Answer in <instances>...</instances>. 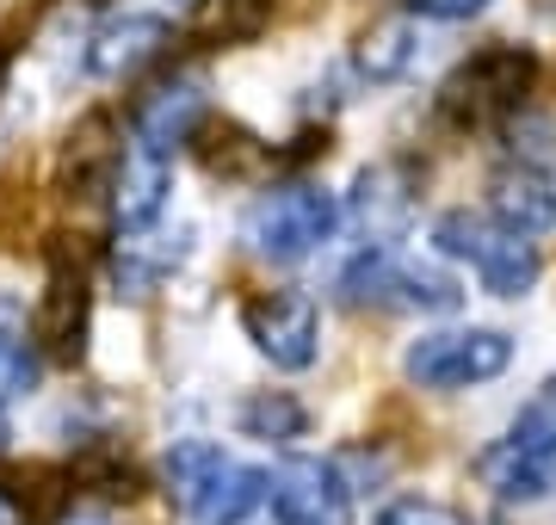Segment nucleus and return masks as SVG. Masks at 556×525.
I'll list each match as a JSON object with an SVG mask.
<instances>
[{
  "label": "nucleus",
  "instance_id": "1",
  "mask_svg": "<svg viewBox=\"0 0 556 525\" xmlns=\"http://www.w3.org/2000/svg\"><path fill=\"white\" fill-rule=\"evenodd\" d=\"M167 495L192 525H241L266 501V476L236 464L223 445L211 439H179L167 451Z\"/></svg>",
  "mask_w": 556,
  "mask_h": 525
},
{
  "label": "nucleus",
  "instance_id": "2",
  "mask_svg": "<svg viewBox=\"0 0 556 525\" xmlns=\"http://www.w3.org/2000/svg\"><path fill=\"white\" fill-rule=\"evenodd\" d=\"M334 229H340L334 192H321V185H309V180L266 185V192L241 210V242L254 247L260 260H273V266L309 260L316 247H328Z\"/></svg>",
  "mask_w": 556,
  "mask_h": 525
},
{
  "label": "nucleus",
  "instance_id": "3",
  "mask_svg": "<svg viewBox=\"0 0 556 525\" xmlns=\"http://www.w3.org/2000/svg\"><path fill=\"white\" fill-rule=\"evenodd\" d=\"M532 81H538V56L526 43H489V50H477L470 62H457L452 75H445V87H439V118L464 124V130L507 124L526 112Z\"/></svg>",
  "mask_w": 556,
  "mask_h": 525
},
{
  "label": "nucleus",
  "instance_id": "4",
  "mask_svg": "<svg viewBox=\"0 0 556 525\" xmlns=\"http://www.w3.org/2000/svg\"><path fill=\"white\" fill-rule=\"evenodd\" d=\"M433 247L445 254V260L470 266L489 297H526V291L538 284V272H544L538 242L501 229V222L482 217V210H445V217L433 222Z\"/></svg>",
  "mask_w": 556,
  "mask_h": 525
},
{
  "label": "nucleus",
  "instance_id": "5",
  "mask_svg": "<svg viewBox=\"0 0 556 525\" xmlns=\"http://www.w3.org/2000/svg\"><path fill=\"white\" fill-rule=\"evenodd\" d=\"M340 297L346 304H378V309H445L464 304V284L433 260H408L396 247H365L346 272H340Z\"/></svg>",
  "mask_w": 556,
  "mask_h": 525
},
{
  "label": "nucleus",
  "instance_id": "6",
  "mask_svg": "<svg viewBox=\"0 0 556 525\" xmlns=\"http://www.w3.org/2000/svg\"><path fill=\"white\" fill-rule=\"evenodd\" d=\"M507 364H514V341L501 328H445V334H420L402 353V371L420 389H477Z\"/></svg>",
  "mask_w": 556,
  "mask_h": 525
},
{
  "label": "nucleus",
  "instance_id": "7",
  "mask_svg": "<svg viewBox=\"0 0 556 525\" xmlns=\"http://www.w3.org/2000/svg\"><path fill=\"white\" fill-rule=\"evenodd\" d=\"M241 328L278 371H309L321 353V309L309 291H260L241 304Z\"/></svg>",
  "mask_w": 556,
  "mask_h": 525
},
{
  "label": "nucleus",
  "instance_id": "8",
  "mask_svg": "<svg viewBox=\"0 0 556 525\" xmlns=\"http://www.w3.org/2000/svg\"><path fill=\"white\" fill-rule=\"evenodd\" d=\"M278 525H353V483L334 458H285L266 476Z\"/></svg>",
  "mask_w": 556,
  "mask_h": 525
},
{
  "label": "nucleus",
  "instance_id": "9",
  "mask_svg": "<svg viewBox=\"0 0 556 525\" xmlns=\"http://www.w3.org/2000/svg\"><path fill=\"white\" fill-rule=\"evenodd\" d=\"M477 483L495 495V501H551L556 495V445L526 439V433H507L489 451H477Z\"/></svg>",
  "mask_w": 556,
  "mask_h": 525
},
{
  "label": "nucleus",
  "instance_id": "10",
  "mask_svg": "<svg viewBox=\"0 0 556 525\" xmlns=\"http://www.w3.org/2000/svg\"><path fill=\"white\" fill-rule=\"evenodd\" d=\"M87 322H93V291H87V272L80 266H62L50 272L38 297V316H31V341L50 353V359L75 364L87 353Z\"/></svg>",
  "mask_w": 556,
  "mask_h": 525
},
{
  "label": "nucleus",
  "instance_id": "11",
  "mask_svg": "<svg viewBox=\"0 0 556 525\" xmlns=\"http://www.w3.org/2000/svg\"><path fill=\"white\" fill-rule=\"evenodd\" d=\"M167 192H174V174H167V155L155 149H142V142H124L118 155V174H112V217H118L124 235H142V229H155V217L167 210Z\"/></svg>",
  "mask_w": 556,
  "mask_h": 525
},
{
  "label": "nucleus",
  "instance_id": "12",
  "mask_svg": "<svg viewBox=\"0 0 556 525\" xmlns=\"http://www.w3.org/2000/svg\"><path fill=\"white\" fill-rule=\"evenodd\" d=\"M174 38V25L161 20V13H112V20L87 38V68L105 75V81H118V75H137L142 62H155Z\"/></svg>",
  "mask_w": 556,
  "mask_h": 525
},
{
  "label": "nucleus",
  "instance_id": "13",
  "mask_svg": "<svg viewBox=\"0 0 556 525\" xmlns=\"http://www.w3.org/2000/svg\"><path fill=\"white\" fill-rule=\"evenodd\" d=\"M489 217L501 229H514V235H551L556 229V185L551 174H538V167L514 162V167H495L489 174Z\"/></svg>",
  "mask_w": 556,
  "mask_h": 525
},
{
  "label": "nucleus",
  "instance_id": "14",
  "mask_svg": "<svg viewBox=\"0 0 556 525\" xmlns=\"http://www.w3.org/2000/svg\"><path fill=\"white\" fill-rule=\"evenodd\" d=\"M204 124V87L199 81H167L155 87L149 100L137 105V142L142 149H155V155H167V149H179V142H192Z\"/></svg>",
  "mask_w": 556,
  "mask_h": 525
},
{
  "label": "nucleus",
  "instance_id": "15",
  "mask_svg": "<svg viewBox=\"0 0 556 525\" xmlns=\"http://www.w3.org/2000/svg\"><path fill=\"white\" fill-rule=\"evenodd\" d=\"M420 50H427V38H420V25L402 13V20H378L371 31H358L353 62H358L365 81H402V75H415Z\"/></svg>",
  "mask_w": 556,
  "mask_h": 525
},
{
  "label": "nucleus",
  "instance_id": "16",
  "mask_svg": "<svg viewBox=\"0 0 556 525\" xmlns=\"http://www.w3.org/2000/svg\"><path fill=\"white\" fill-rule=\"evenodd\" d=\"M105 137H112V118H87L75 137H68V162H62V185H68V199L112 192V174H118L124 142H105Z\"/></svg>",
  "mask_w": 556,
  "mask_h": 525
},
{
  "label": "nucleus",
  "instance_id": "17",
  "mask_svg": "<svg viewBox=\"0 0 556 525\" xmlns=\"http://www.w3.org/2000/svg\"><path fill=\"white\" fill-rule=\"evenodd\" d=\"M353 222L371 235L365 247H390L402 222H408V192H402L396 167H365L353 185Z\"/></svg>",
  "mask_w": 556,
  "mask_h": 525
},
{
  "label": "nucleus",
  "instance_id": "18",
  "mask_svg": "<svg viewBox=\"0 0 556 525\" xmlns=\"http://www.w3.org/2000/svg\"><path fill=\"white\" fill-rule=\"evenodd\" d=\"M149 242H155V235L142 229V235L118 242V254H112V279H118L130 297H149V291L179 266V254H186V242H174V247H149Z\"/></svg>",
  "mask_w": 556,
  "mask_h": 525
},
{
  "label": "nucleus",
  "instance_id": "19",
  "mask_svg": "<svg viewBox=\"0 0 556 525\" xmlns=\"http://www.w3.org/2000/svg\"><path fill=\"white\" fill-rule=\"evenodd\" d=\"M241 433L248 439H266V445H285V439H303V426H309V408L298 396H285V389H260L241 402Z\"/></svg>",
  "mask_w": 556,
  "mask_h": 525
},
{
  "label": "nucleus",
  "instance_id": "20",
  "mask_svg": "<svg viewBox=\"0 0 556 525\" xmlns=\"http://www.w3.org/2000/svg\"><path fill=\"white\" fill-rule=\"evenodd\" d=\"M38 389V341H25V328L0 309V402Z\"/></svg>",
  "mask_w": 556,
  "mask_h": 525
},
{
  "label": "nucleus",
  "instance_id": "21",
  "mask_svg": "<svg viewBox=\"0 0 556 525\" xmlns=\"http://www.w3.org/2000/svg\"><path fill=\"white\" fill-rule=\"evenodd\" d=\"M507 142H514V155L538 174H556V112H519L507 118Z\"/></svg>",
  "mask_w": 556,
  "mask_h": 525
},
{
  "label": "nucleus",
  "instance_id": "22",
  "mask_svg": "<svg viewBox=\"0 0 556 525\" xmlns=\"http://www.w3.org/2000/svg\"><path fill=\"white\" fill-rule=\"evenodd\" d=\"M75 483H87L93 495H112V501H118V495L130 501V495H137V470L124 464V458H112V451H87L75 464Z\"/></svg>",
  "mask_w": 556,
  "mask_h": 525
},
{
  "label": "nucleus",
  "instance_id": "23",
  "mask_svg": "<svg viewBox=\"0 0 556 525\" xmlns=\"http://www.w3.org/2000/svg\"><path fill=\"white\" fill-rule=\"evenodd\" d=\"M266 13H273V0H217L211 38H217V43H248V38H260Z\"/></svg>",
  "mask_w": 556,
  "mask_h": 525
},
{
  "label": "nucleus",
  "instance_id": "24",
  "mask_svg": "<svg viewBox=\"0 0 556 525\" xmlns=\"http://www.w3.org/2000/svg\"><path fill=\"white\" fill-rule=\"evenodd\" d=\"M378 525H477V520L445 501H427V495H402V501H390L378 513Z\"/></svg>",
  "mask_w": 556,
  "mask_h": 525
},
{
  "label": "nucleus",
  "instance_id": "25",
  "mask_svg": "<svg viewBox=\"0 0 556 525\" xmlns=\"http://www.w3.org/2000/svg\"><path fill=\"white\" fill-rule=\"evenodd\" d=\"M254 162H260V142L248 130H223V137L204 142V167L211 174H248Z\"/></svg>",
  "mask_w": 556,
  "mask_h": 525
},
{
  "label": "nucleus",
  "instance_id": "26",
  "mask_svg": "<svg viewBox=\"0 0 556 525\" xmlns=\"http://www.w3.org/2000/svg\"><path fill=\"white\" fill-rule=\"evenodd\" d=\"M514 433H526V439H544V445H556V377H544V384H538V396H532L526 408H519Z\"/></svg>",
  "mask_w": 556,
  "mask_h": 525
},
{
  "label": "nucleus",
  "instance_id": "27",
  "mask_svg": "<svg viewBox=\"0 0 556 525\" xmlns=\"http://www.w3.org/2000/svg\"><path fill=\"white\" fill-rule=\"evenodd\" d=\"M489 0H402L408 20H439V25H457V20H477Z\"/></svg>",
  "mask_w": 556,
  "mask_h": 525
},
{
  "label": "nucleus",
  "instance_id": "28",
  "mask_svg": "<svg viewBox=\"0 0 556 525\" xmlns=\"http://www.w3.org/2000/svg\"><path fill=\"white\" fill-rule=\"evenodd\" d=\"M56 525H118L112 513H100V507H75V513H62Z\"/></svg>",
  "mask_w": 556,
  "mask_h": 525
},
{
  "label": "nucleus",
  "instance_id": "29",
  "mask_svg": "<svg viewBox=\"0 0 556 525\" xmlns=\"http://www.w3.org/2000/svg\"><path fill=\"white\" fill-rule=\"evenodd\" d=\"M0 525H25V501L7 495V488H0Z\"/></svg>",
  "mask_w": 556,
  "mask_h": 525
},
{
  "label": "nucleus",
  "instance_id": "30",
  "mask_svg": "<svg viewBox=\"0 0 556 525\" xmlns=\"http://www.w3.org/2000/svg\"><path fill=\"white\" fill-rule=\"evenodd\" d=\"M0 445H7V414H0Z\"/></svg>",
  "mask_w": 556,
  "mask_h": 525
}]
</instances>
